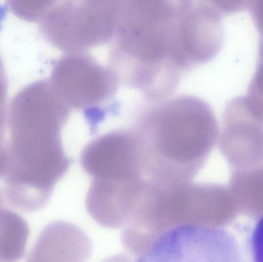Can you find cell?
I'll return each mask as SVG.
<instances>
[{
  "instance_id": "1",
  "label": "cell",
  "mask_w": 263,
  "mask_h": 262,
  "mask_svg": "<svg viewBox=\"0 0 263 262\" xmlns=\"http://www.w3.org/2000/svg\"><path fill=\"white\" fill-rule=\"evenodd\" d=\"M72 109L48 80L22 89L7 113L10 139L3 178L8 201L22 210L41 209L70 166L61 132Z\"/></svg>"
},
{
  "instance_id": "2",
  "label": "cell",
  "mask_w": 263,
  "mask_h": 262,
  "mask_svg": "<svg viewBox=\"0 0 263 262\" xmlns=\"http://www.w3.org/2000/svg\"><path fill=\"white\" fill-rule=\"evenodd\" d=\"M109 67L150 103L170 98L195 66L181 0L122 1Z\"/></svg>"
},
{
  "instance_id": "3",
  "label": "cell",
  "mask_w": 263,
  "mask_h": 262,
  "mask_svg": "<svg viewBox=\"0 0 263 262\" xmlns=\"http://www.w3.org/2000/svg\"><path fill=\"white\" fill-rule=\"evenodd\" d=\"M207 116L190 95L170 97L139 111L132 130L145 179L162 185L190 183L207 148Z\"/></svg>"
},
{
  "instance_id": "4",
  "label": "cell",
  "mask_w": 263,
  "mask_h": 262,
  "mask_svg": "<svg viewBox=\"0 0 263 262\" xmlns=\"http://www.w3.org/2000/svg\"><path fill=\"white\" fill-rule=\"evenodd\" d=\"M216 200L213 189L190 182L162 185L146 179L123 227V246L139 257L176 228L214 226Z\"/></svg>"
},
{
  "instance_id": "5",
  "label": "cell",
  "mask_w": 263,
  "mask_h": 262,
  "mask_svg": "<svg viewBox=\"0 0 263 262\" xmlns=\"http://www.w3.org/2000/svg\"><path fill=\"white\" fill-rule=\"evenodd\" d=\"M122 1H53L40 22V32L53 47L67 54L112 43L117 33Z\"/></svg>"
},
{
  "instance_id": "6",
  "label": "cell",
  "mask_w": 263,
  "mask_h": 262,
  "mask_svg": "<svg viewBox=\"0 0 263 262\" xmlns=\"http://www.w3.org/2000/svg\"><path fill=\"white\" fill-rule=\"evenodd\" d=\"M51 85L70 108L95 117L118 91V78L88 53L66 54L57 60L51 72Z\"/></svg>"
},
{
  "instance_id": "7",
  "label": "cell",
  "mask_w": 263,
  "mask_h": 262,
  "mask_svg": "<svg viewBox=\"0 0 263 262\" xmlns=\"http://www.w3.org/2000/svg\"><path fill=\"white\" fill-rule=\"evenodd\" d=\"M135 262H247L236 238L216 226H187L167 232Z\"/></svg>"
},
{
  "instance_id": "8",
  "label": "cell",
  "mask_w": 263,
  "mask_h": 262,
  "mask_svg": "<svg viewBox=\"0 0 263 262\" xmlns=\"http://www.w3.org/2000/svg\"><path fill=\"white\" fill-rule=\"evenodd\" d=\"M83 170L92 181L137 184L145 181L140 151L134 132H108L91 141L80 155Z\"/></svg>"
},
{
  "instance_id": "9",
  "label": "cell",
  "mask_w": 263,
  "mask_h": 262,
  "mask_svg": "<svg viewBox=\"0 0 263 262\" xmlns=\"http://www.w3.org/2000/svg\"><path fill=\"white\" fill-rule=\"evenodd\" d=\"M92 252L88 235L75 225L57 221L49 225L35 248L37 262H86Z\"/></svg>"
},
{
  "instance_id": "10",
  "label": "cell",
  "mask_w": 263,
  "mask_h": 262,
  "mask_svg": "<svg viewBox=\"0 0 263 262\" xmlns=\"http://www.w3.org/2000/svg\"><path fill=\"white\" fill-rule=\"evenodd\" d=\"M52 3L53 1H10L9 6L21 19L40 23Z\"/></svg>"
},
{
  "instance_id": "11",
  "label": "cell",
  "mask_w": 263,
  "mask_h": 262,
  "mask_svg": "<svg viewBox=\"0 0 263 262\" xmlns=\"http://www.w3.org/2000/svg\"><path fill=\"white\" fill-rule=\"evenodd\" d=\"M7 112L6 104H0V176L3 175L7 159V144L5 143Z\"/></svg>"
},
{
  "instance_id": "12",
  "label": "cell",
  "mask_w": 263,
  "mask_h": 262,
  "mask_svg": "<svg viewBox=\"0 0 263 262\" xmlns=\"http://www.w3.org/2000/svg\"><path fill=\"white\" fill-rule=\"evenodd\" d=\"M250 245L253 262H263V217L255 226Z\"/></svg>"
},
{
  "instance_id": "13",
  "label": "cell",
  "mask_w": 263,
  "mask_h": 262,
  "mask_svg": "<svg viewBox=\"0 0 263 262\" xmlns=\"http://www.w3.org/2000/svg\"><path fill=\"white\" fill-rule=\"evenodd\" d=\"M7 86L6 71H5L1 57H0V104H6Z\"/></svg>"
},
{
  "instance_id": "14",
  "label": "cell",
  "mask_w": 263,
  "mask_h": 262,
  "mask_svg": "<svg viewBox=\"0 0 263 262\" xmlns=\"http://www.w3.org/2000/svg\"><path fill=\"white\" fill-rule=\"evenodd\" d=\"M102 262H135L130 257L123 254L120 255H114V256L109 257V258H106Z\"/></svg>"
}]
</instances>
